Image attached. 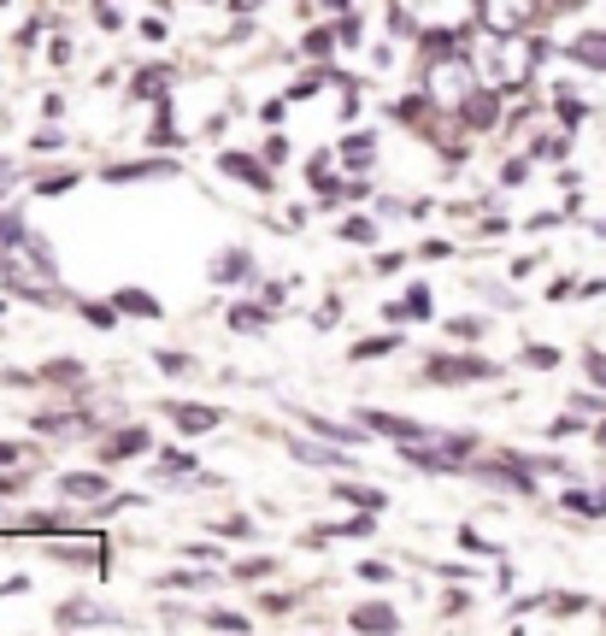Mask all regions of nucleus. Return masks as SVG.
<instances>
[{"mask_svg":"<svg viewBox=\"0 0 606 636\" xmlns=\"http://www.w3.org/2000/svg\"><path fill=\"white\" fill-rule=\"evenodd\" d=\"M495 365L489 360H466V354H453V360H430V383H471V378H489Z\"/></svg>","mask_w":606,"mask_h":636,"instance_id":"1","label":"nucleus"},{"mask_svg":"<svg viewBox=\"0 0 606 636\" xmlns=\"http://www.w3.org/2000/svg\"><path fill=\"white\" fill-rule=\"evenodd\" d=\"M218 166L229 172V177H242V183H254V189H271V177L260 172V159H247V154H224Z\"/></svg>","mask_w":606,"mask_h":636,"instance_id":"2","label":"nucleus"},{"mask_svg":"<svg viewBox=\"0 0 606 636\" xmlns=\"http://www.w3.org/2000/svg\"><path fill=\"white\" fill-rule=\"evenodd\" d=\"M107 177H113V183H130V177H177V166H172V159H141V166H113Z\"/></svg>","mask_w":606,"mask_h":636,"instance_id":"3","label":"nucleus"},{"mask_svg":"<svg viewBox=\"0 0 606 636\" xmlns=\"http://www.w3.org/2000/svg\"><path fill=\"white\" fill-rule=\"evenodd\" d=\"M59 496H107V478H82V471H71V478H59Z\"/></svg>","mask_w":606,"mask_h":636,"instance_id":"4","label":"nucleus"},{"mask_svg":"<svg viewBox=\"0 0 606 636\" xmlns=\"http://www.w3.org/2000/svg\"><path fill=\"white\" fill-rule=\"evenodd\" d=\"M113 306H124V313H136V319H159V301H154V295H141V290H124Z\"/></svg>","mask_w":606,"mask_h":636,"instance_id":"5","label":"nucleus"},{"mask_svg":"<svg viewBox=\"0 0 606 636\" xmlns=\"http://www.w3.org/2000/svg\"><path fill=\"white\" fill-rule=\"evenodd\" d=\"M213 277H224V283H229V277H254V260H247L242 248H229V254L218 260V272H213Z\"/></svg>","mask_w":606,"mask_h":636,"instance_id":"6","label":"nucleus"},{"mask_svg":"<svg viewBox=\"0 0 606 636\" xmlns=\"http://www.w3.org/2000/svg\"><path fill=\"white\" fill-rule=\"evenodd\" d=\"M172 419H177L183 430H206V424H218V413H206V407L195 413V407H183V401H172Z\"/></svg>","mask_w":606,"mask_h":636,"instance_id":"7","label":"nucleus"},{"mask_svg":"<svg viewBox=\"0 0 606 636\" xmlns=\"http://www.w3.org/2000/svg\"><path fill=\"white\" fill-rule=\"evenodd\" d=\"M136 448H148V437H141V430H124V437L107 442V460H130Z\"/></svg>","mask_w":606,"mask_h":636,"instance_id":"8","label":"nucleus"},{"mask_svg":"<svg viewBox=\"0 0 606 636\" xmlns=\"http://www.w3.org/2000/svg\"><path fill=\"white\" fill-rule=\"evenodd\" d=\"M353 625H360V630H378V625H394V613H389V607H360V613H353Z\"/></svg>","mask_w":606,"mask_h":636,"instance_id":"9","label":"nucleus"},{"mask_svg":"<svg viewBox=\"0 0 606 636\" xmlns=\"http://www.w3.org/2000/svg\"><path fill=\"white\" fill-rule=\"evenodd\" d=\"M342 501L365 507V512H378V507H383V496H378V489H342Z\"/></svg>","mask_w":606,"mask_h":636,"instance_id":"10","label":"nucleus"},{"mask_svg":"<svg viewBox=\"0 0 606 636\" xmlns=\"http://www.w3.org/2000/svg\"><path fill=\"white\" fill-rule=\"evenodd\" d=\"M389 348H394V336H378V342H360V348H353V360H378V354H389Z\"/></svg>","mask_w":606,"mask_h":636,"instance_id":"11","label":"nucleus"},{"mask_svg":"<svg viewBox=\"0 0 606 636\" xmlns=\"http://www.w3.org/2000/svg\"><path fill=\"white\" fill-rule=\"evenodd\" d=\"M566 507H571V512H600L606 501H595V496H577V489H571V496H566Z\"/></svg>","mask_w":606,"mask_h":636,"instance_id":"12","label":"nucleus"},{"mask_svg":"<svg viewBox=\"0 0 606 636\" xmlns=\"http://www.w3.org/2000/svg\"><path fill=\"white\" fill-rule=\"evenodd\" d=\"M583 59H595V66H606V42H577Z\"/></svg>","mask_w":606,"mask_h":636,"instance_id":"13","label":"nucleus"},{"mask_svg":"<svg viewBox=\"0 0 606 636\" xmlns=\"http://www.w3.org/2000/svg\"><path fill=\"white\" fill-rule=\"evenodd\" d=\"M18 454H25V448H12V442H0V466H12Z\"/></svg>","mask_w":606,"mask_h":636,"instance_id":"14","label":"nucleus"},{"mask_svg":"<svg viewBox=\"0 0 606 636\" xmlns=\"http://www.w3.org/2000/svg\"><path fill=\"white\" fill-rule=\"evenodd\" d=\"M589 372H595V378L606 383V360H589Z\"/></svg>","mask_w":606,"mask_h":636,"instance_id":"15","label":"nucleus"}]
</instances>
